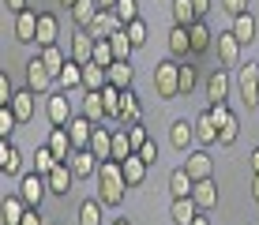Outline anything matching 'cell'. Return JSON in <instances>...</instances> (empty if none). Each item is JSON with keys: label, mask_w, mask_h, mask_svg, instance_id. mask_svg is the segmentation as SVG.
Returning a JSON list of instances; mask_svg holds the SVG:
<instances>
[{"label": "cell", "mask_w": 259, "mask_h": 225, "mask_svg": "<svg viewBox=\"0 0 259 225\" xmlns=\"http://www.w3.org/2000/svg\"><path fill=\"white\" fill-rule=\"evenodd\" d=\"M128 176H124V165L117 158H105L98 165V199L105 206H120L124 203V192H128Z\"/></svg>", "instance_id": "1"}, {"label": "cell", "mask_w": 259, "mask_h": 225, "mask_svg": "<svg viewBox=\"0 0 259 225\" xmlns=\"http://www.w3.org/2000/svg\"><path fill=\"white\" fill-rule=\"evenodd\" d=\"M154 90H158V98H165V102L181 98V64H177V60H158V68H154Z\"/></svg>", "instance_id": "2"}, {"label": "cell", "mask_w": 259, "mask_h": 225, "mask_svg": "<svg viewBox=\"0 0 259 225\" xmlns=\"http://www.w3.org/2000/svg\"><path fill=\"white\" fill-rule=\"evenodd\" d=\"M207 113L218 120V147H233L237 135H240V120L233 116V109L226 102H218V105H207Z\"/></svg>", "instance_id": "3"}, {"label": "cell", "mask_w": 259, "mask_h": 225, "mask_svg": "<svg viewBox=\"0 0 259 225\" xmlns=\"http://www.w3.org/2000/svg\"><path fill=\"white\" fill-rule=\"evenodd\" d=\"M237 86H240V102L248 105V109H255L259 105V64H240L237 68Z\"/></svg>", "instance_id": "4"}, {"label": "cell", "mask_w": 259, "mask_h": 225, "mask_svg": "<svg viewBox=\"0 0 259 225\" xmlns=\"http://www.w3.org/2000/svg\"><path fill=\"white\" fill-rule=\"evenodd\" d=\"M46 116H49L53 128H68V120L75 116V113H71V102H68V90H57V94H49Z\"/></svg>", "instance_id": "5"}, {"label": "cell", "mask_w": 259, "mask_h": 225, "mask_svg": "<svg viewBox=\"0 0 259 225\" xmlns=\"http://www.w3.org/2000/svg\"><path fill=\"white\" fill-rule=\"evenodd\" d=\"M19 195L26 199V206H41V199L49 195L46 176H41V173H26V176L19 180Z\"/></svg>", "instance_id": "6"}, {"label": "cell", "mask_w": 259, "mask_h": 225, "mask_svg": "<svg viewBox=\"0 0 259 225\" xmlns=\"http://www.w3.org/2000/svg\"><path fill=\"white\" fill-rule=\"evenodd\" d=\"M26 86H30L34 94H46V90L53 86V75H49V68L41 64V57L26 60Z\"/></svg>", "instance_id": "7"}, {"label": "cell", "mask_w": 259, "mask_h": 225, "mask_svg": "<svg viewBox=\"0 0 259 225\" xmlns=\"http://www.w3.org/2000/svg\"><path fill=\"white\" fill-rule=\"evenodd\" d=\"M38 15L41 12H30V8H23V12L15 15V41H23V45L38 41Z\"/></svg>", "instance_id": "8"}, {"label": "cell", "mask_w": 259, "mask_h": 225, "mask_svg": "<svg viewBox=\"0 0 259 225\" xmlns=\"http://www.w3.org/2000/svg\"><path fill=\"white\" fill-rule=\"evenodd\" d=\"M229 86H233V79H229V71H226V68L210 71V75H207V102H210V105L226 102V98H229Z\"/></svg>", "instance_id": "9"}, {"label": "cell", "mask_w": 259, "mask_h": 225, "mask_svg": "<svg viewBox=\"0 0 259 225\" xmlns=\"http://www.w3.org/2000/svg\"><path fill=\"white\" fill-rule=\"evenodd\" d=\"M26 199L23 195H4V203H0V225H23L26 218Z\"/></svg>", "instance_id": "10"}, {"label": "cell", "mask_w": 259, "mask_h": 225, "mask_svg": "<svg viewBox=\"0 0 259 225\" xmlns=\"http://www.w3.org/2000/svg\"><path fill=\"white\" fill-rule=\"evenodd\" d=\"M71 180H75L71 165H68V161H57V165H53V173L46 176V184H49V195H68V192H71Z\"/></svg>", "instance_id": "11"}, {"label": "cell", "mask_w": 259, "mask_h": 225, "mask_svg": "<svg viewBox=\"0 0 259 225\" xmlns=\"http://www.w3.org/2000/svg\"><path fill=\"white\" fill-rule=\"evenodd\" d=\"M68 135H71V143H75V150H83V147H91V135H94V120L91 116H83V113H75L68 120Z\"/></svg>", "instance_id": "12"}, {"label": "cell", "mask_w": 259, "mask_h": 225, "mask_svg": "<svg viewBox=\"0 0 259 225\" xmlns=\"http://www.w3.org/2000/svg\"><path fill=\"white\" fill-rule=\"evenodd\" d=\"M120 26H124V23L117 19V12H113V8H102V12L94 15V23L87 26V30H91L94 38H113V34H117Z\"/></svg>", "instance_id": "13"}, {"label": "cell", "mask_w": 259, "mask_h": 225, "mask_svg": "<svg viewBox=\"0 0 259 225\" xmlns=\"http://www.w3.org/2000/svg\"><path fill=\"white\" fill-rule=\"evenodd\" d=\"M46 147L57 154V161H71V154H75V143H71L68 128H53L49 139H46Z\"/></svg>", "instance_id": "14"}, {"label": "cell", "mask_w": 259, "mask_h": 225, "mask_svg": "<svg viewBox=\"0 0 259 225\" xmlns=\"http://www.w3.org/2000/svg\"><path fill=\"white\" fill-rule=\"evenodd\" d=\"M192 199H195V206H199V210H214V206H218V184H214V176L195 180Z\"/></svg>", "instance_id": "15"}, {"label": "cell", "mask_w": 259, "mask_h": 225, "mask_svg": "<svg viewBox=\"0 0 259 225\" xmlns=\"http://www.w3.org/2000/svg\"><path fill=\"white\" fill-rule=\"evenodd\" d=\"M68 165H71V173H75V180H87V176H98V165H102V161H98L91 150L83 147V150H75V154H71Z\"/></svg>", "instance_id": "16"}, {"label": "cell", "mask_w": 259, "mask_h": 225, "mask_svg": "<svg viewBox=\"0 0 259 225\" xmlns=\"http://www.w3.org/2000/svg\"><path fill=\"white\" fill-rule=\"evenodd\" d=\"M218 57H222V64H226V68H240V41H237L233 30L218 34Z\"/></svg>", "instance_id": "17"}, {"label": "cell", "mask_w": 259, "mask_h": 225, "mask_svg": "<svg viewBox=\"0 0 259 225\" xmlns=\"http://www.w3.org/2000/svg\"><path fill=\"white\" fill-rule=\"evenodd\" d=\"M192 124H195V143H199V147H214V143H218V120H214L210 113H199Z\"/></svg>", "instance_id": "18"}, {"label": "cell", "mask_w": 259, "mask_h": 225, "mask_svg": "<svg viewBox=\"0 0 259 225\" xmlns=\"http://www.w3.org/2000/svg\"><path fill=\"white\" fill-rule=\"evenodd\" d=\"M102 12V8H98V0H75V4L68 8V15H71V23L79 26V30H87V26L94 23V15Z\"/></svg>", "instance_id": "19"}, {"label": "cell", "mask_w": 259, "mask_h": 225, "mask_svg": "<svg viewBox=\"0 0 259 225\" xmlns=\"http://www.w3.org/2000/svg\"><path fill=\"white\" fill-rule=\"evenodd\" d=\"M199 214H203V210L195 206L192 195H188V199H173V206H169V218H173V225H192Z\"/></svg>", "instance_id": "20"}, {"label": "cell", "mask_w": 259, "mask_h": 225, "mask_svg": "<svg viewBox=\"0 0 259 225\" xmlns=\"http://www.w3.org/2000/svg\"><path fill=\"white\" fill-rule=\"evenodd\" d=\"M192 139H195V124L192 120H173L169 124V147L173 150H188Z\"/></svg>", "instance_id": "21"}, {"label": "cell", "mask_w": 259, "mask_h": 225, "mask_svg": "<svg viewBox=\"0 0 259 225\" xmlns=\"http://www.w3.org/2000/svg\"><path fill=\"white\" fill-rule=\"evenodd\" d=\"M19 165H23V154L15 150V143L12 139H0V173L15 176V173H19Z\"/></svg>", "instance_id": "22"}, {"label": "cell", "mask_w": 259, "mask_h": 225, "mask_svg": "<svg viewBox=\"0 0 259 225\" xmlns=\"http://www.w3.org/2000/svg\"><path fill=\"white\" fill-rule=\"evenodd\" d=\"M71 60H79V64H91L94 60V34L91 30H79L71 38Z\"/></svg>", "instance_id": "23"}, {"label": "cell", "mask_w": 259, "mask_h": 225, "mask_svg": "<svg viewBox=\"0 0 259 225\" xmlns=\"http://www.w3.org/2000/svg\"><path fill=\"white\" fill-rule=\"evenodd\" d=\"M38 57H41V64L49 68V75H53V79H60V71H64V64H68L64 49H60V45H41Z\"/></svg>", "instance_id": "24"}, {"label": "cell", "mask_w": 259, "mask_h": 225, "mask_svg": "<svg viewBox=\"0 0 259 225\" xmlns=\"http://www.w3.org/2000/svg\"><path fill=\"white\" fill-rule=\"evenodd\" d=\"M57 38H60L57 15H53V12H41V15H38V49H41V45H57Z\"/></svg>", "instance_id": "25"}, {"label": "cell", "mask_w": 259, "mask_h": 225, "mask_svg": "<svg viewBox=\"0 0 259 225\" xmlns=\"http://www.w3.org/2000/svg\"><path fill=\"white\" fill-rule=\"evenodd\" d=\"M229 30L237 34V41H240V45H252V41H255V15H252V12L233 15V26H229Z\"/></svg>", "instance_id": "26"}, {"label": "cell", "mask_w": 259, "mask_h": 225, "mask_svg": "<svg viewBox=\"0 0 259 225\" xmlns=\"http://www.w3.org/2000/svg\"><path fill=\"white\" fill-rule=\"evenodd\" d=\"M91 154L98 158V161H105V158H113V131L109 128H94V135H91Z\"/></svg>", "instance_id": "27"}, {"label": "cell", "mask_w": 259, "mask_h": 225, "mask_svg": "<svg viewBox=\"0 0 259 225\" xmlns=\"http://www.w3.org/2000/svg\"><path fill=\"white\" fill-rule=\"evenodd\" d=\"M192 188H195V180H192V173H188L184 165L169 173V192H173V199H188Z\"/></svg>", "instance_id": "28"}, {"label": "cell", "mask_w": 259, "mask_h": 225, "mask_svg": "<svg viewBox=\"0 0 259 225\" xmlns=\"http://www.w3.org/2000/svg\"><path fill=\"white\" fill-rule=\"evenodd\" d=\"M184 169L192 173V180H207V176H214V165H210L207 150H195V154H188V161H184Z\"/></svg>", "instance_id": "29"}, {"label": "cell", "mask_w": 259, "mask_h": 225, "mask_svg": "<svg viewBox=\"0 0 259 225\" xmlns=\"http://www.w3.org/2000/svg\"><path fill=\"white\" fill-rule=\"evenodd\" d=\"M120 165H124V176H128V184H132V188H139L143 180H147V169H150V165H147V161H143L139 154H128V158L120 161Z\"/></svg>", "instance_id": "30"}, {"label": "cell", "mask_w": 259, "mask_h": 225, "mask_svg": "<svg viewBox=\"0 0 259 225\" xmlns=\"http://www.w3.org/2000/svg\"><path fill=\"white\" fill-rule=\"evenodd\" d=\"M169 53H173V57H188V53H192V34H188V26H177V23H173V30H169Z\"/></svg>", "instance_id": "31"}, {"label": "cell", "mask_w": 259, "mask_h": 225, "mask_svg": "<svg viewBox=\"0 0 259 225\" xmlns=\"http://www.w3.org/2000/svg\"><path fill=\"white\" fill-rule=\"evenodd\" d=\"M143 116V105H139V98H136V90H124V98H120V124H136Z\"/></svg>", "instance_id": "32"}, {"label": "cell", "mask_w": 259, "mask_h": 225, "mask_svg": "<svg viewBox=\"0 0 259 225\" xmlns=\"http://www.w3.org/2000/svg\"><path fill=\"white\" fill-rule=\"evenodd\" d=\"M105 71H109V83H113V86H120V90H128V86H132V79H136V68H132L128 60H117V64H109Z\"/></svg>", "instance_id": "33"}, {"label": "cell", "mask_w": 259, "mask_h": 225, "mask_svg": "<svg viewBox=\"0 0 259 225\" xmlns=\"http://www.w3.org/2000/svg\"><path fill=\"white\" fill-rule=\"evenodd\" d=\"M105 83H109V71H105L102 64H83V90H102Z\"/></svg>", "instance_id": "34"}, {"label": "cell", "mask_w": 259, "mask_h": 225, "mask_svg": "<svg viewBox=\"0 0 259 225\" xmlns=\"http://www.w3.org/2000/svg\"><path fill=\"white\" fill-rule=\"evenodd\" d=\"M169 12H173V23H177V26H192L195 19H199L192 0H169Z\"/></svg>", "instance_id": "35"}, {"label": "cell", "mask_w": 259, "mask_h": 225, "mask_svg": "<svg viewBox=\"0 0 259 225\" xmlns=\"http://www.w3.org/2000/svg\"><path fill=\"white\" fill-rule=\"evenodd\" d=\"M12 109H15V116L26 124L34 116V90L26 86V90H15V98H12Z\"/></svg>", "instance_id": "36"}, {"label": "cell", "mask_w": 259, "mask_h": 225, "mask_svg": "<svg viewBox=\"0 0 259 225\" xmlns=\"http://www.w3.org/2000/svg\"><path fill=\"white\" fill-rule=\"evenodd\" d=\"M188 34H192V53H195V57L210 49V38H214V34L207 30V23H203V19H195V23L188 26Z\"/></svg>", "instance_id": "37"}, {"label": "cell", "mask_w": 259, "mask_h": 225, "mask_svg": "<svg viewBox=\"0 0 259 225\" xmlns=\"http://www.w3.org/2000/svg\"><path fill=\"white\" fill-rule=\"evenodd\" d=\"M83 116H91V120H105V102H102V90H87L83 94Z\"/></svg>", "instance_id": "38"}, {"label": "cell", "mask_w": 259, "mask_h": 225, "mask_svg": "<svg viewBox=\"0 0 259 225\" xmlns=\"http://www.w3.org/2000/svg\"><path fill=\"white\" fill-rule=\"evenodd\" d=\"M57 83L64 86V90H75V86H83V64L68 57V64H64V71H60V79H57Z\"/></svg>", "instance_id": "39"}, {"label": "cell", "mask_w": 259, "mask_h": 225, "mask_svg": "<svg viewBox=\"0 0 259 225\" xmlns=\"http://www.w3.org/2000/svg\"><path fill=\"white\" fill-rule=\"evenodd\" d=\"M102 199H87L79 206V225H102Z\"/></svg>", "instance_id": "40"}, {"label": "cell", "mask_w": 259, "mask_h": 225, "mask_svg": "<svg viewBox=\"0 0 259 225\" xmlns=\"http://www.w3.org/2000/svg\"><path fill=\"white\" fill-rule=\"evenodd\" d=\"M19 116H15V109L12 105H0V139H12V131L19 128Z\"/></svg>", "instance_id": "41"}, {"label": "cell", "mask_w": 259, "mask_h": 225, "mask_svg": "<svg viewBox=\"0 0 259 225\" xmlns=\"http://www.w3.org/2000/svg\"><path fill=\"white\" fill-rule=\"evenodd\" d=\"M128 154H136V147H132V139H128V128H124V131H113V158L124 161Z\"/></svg>", "instance_id": "42"}, {"label": "cell", "mask_w": 259, "mask_h": 225, "mask_svg": "<svg viewBox=\"0 0 259 225\" xmlns=\"http://www.w3.org/2000/svg\"><path fill=\"white\" fill-rule=\"evenodd\" d=\"M53 165H57V154H53L49 147H38V154H34V173L49 176V173H53Z\"/></svg>", "instance_id": "43"}, {"label": "cell", "mask_w": 259, "mask_h": 225, "mask_svg": "<svg viewBox=\"0 0 259 225\" xmlns=\"http://www.w3.org/2000/svg\"><path fill=\"white\" fill-rule=\"evenodd\" d=\"M109 41H113V53H117V60H128V53L136 49V45H132V38H128V26H120V30L113 34Z\"/></svg>", "instance_id": "44"}, {"label": "cell", "mask_w": 259, "mask_h": 225, "mask_svg": "<svg viewBox=\"0 0 259 225\" xmlns=\"http://www.w3.org/2000/svg\"><path fill=\"white\" fill-rule=\"evenodd\" d=\"M113 12H117V19L128 26V23L139 19V0H117V8H113Z\"/></svg>", "instance_id": "45"}, {"label": "cell", "mask_w": 259, "mask_h": 225, "mask_svg": "<svg viewBox=\"0 0 259 225\" xmlns=\"http://www.w3.org/2000/svg\"><path fill=\"white\" fill-rule=\"evenodd\" d=\"M195 83H199V71H195V64H181V98L192 94Z\"/></svg>", "instance_id": "46"}, {"label": "cell", "mask_w": 259, "mask_h": 225, "mask_svg": "<svg viewBox=\"0 0 259 225\" xmlns=\"http://www.w3.org/2000/svg\"><path fill=\"white\" fill-rule=\"evenodd\" d=\"M128 38H132V45H136V49H143V45H147V23H143V19L128 23Z\"/></svg>", "instance_id": "47"}, {"label": "cell", "mask_w": 259, "mask_h": 225, "mask_svg": "<svg viewBox=\"0 0 259 225\" xmlns=\"http://www.w3.org/2000/svg\"><path fill=\"white\" fill-rule=\"evenodd\" d=\"M136 154L147 161V165H154V161H158V143H154V139H147V143H143V147L136 150Z\"/></svg>", "instance_id": "48"}, {"label": "cell", "mask_w": 259, "mask_h": 225, "mask_svg": "<svg viewBox=\"0 0 259 225\" xmlns=\"http://www.w3.org/2000/svg\"><path fill=\"white\" fill-rule=\"evenodd\" d=\"M128 139H132V147H143V143H147V128H143V124L136 120V124H128Z\"/></svg>", "instance_id": "49"}, {"label": "cell", "mask_w": 259, "mask_h": 225, "mask_svg": "<svg viewBox=\"0 0 259 225\" xmlns=\"http://www.w3.org/2000/svg\"><path fill=\"white\" fill-rule=\"evenodd\" d=\"M15 90H12V79H8V71H0V105H12Z\"/></svg>", "instance_id": "50"}, {"label": "cell", "mask_w": 259, "mask_h": 225, "mask_svg": "<svg viewBox=\"0 0 259 225\" xmlns=\"http://www.w3.org/2000/svg\"><path fill=\"white\" fill-rule=\"evenodd\" d=\"M252 8V0H222V12L226 15H240V12H248Z\"/></svg>", "instance_id": "51"}, {"label": "cell", "mask_w": 259, "mask_h": 225, "mask_svg": "<svg viewBox=\"0 0 259 225\" xmlns=\"http://www.w3.org/2000/svg\"><path fill=\"white\" fill-rule=\"evenodd\" d=\"M23 225H46V221H41V214H38V206H30V210H26Z\"/></svg>", "instance_id": "52"}, {"label": "cell", "mask_w": 259, "mask_h": 225, "mask_svg": "<svg viewBox=\"0 0 259 225\" xmlns=\"http://www.w3.org/2000/svg\"><path fill=\"white\" fill-rule=\"evenodd\" d=\"M4 8H8V12H12V15H19L23 8H26V0H4Z\"/></svg>", "instance_id": "53"}, {"label": "cell", "mask_w": 259, "mask_h": 225, "mask_svg": "<svg viewBox=\"0 0 259 225\" xmlns=\"http://www.w3.org/2000/svg\"><path fill=\"white\" fill-rule=\"evenodd\" d=\"M192 4H195V15H199V19L210 12V0H192Z\"/></svg>", "instance_id": "54"}, {"label": "cell", "mask_w": 259, "mask_h": 225, "mask_svg": "<svg viewBox=\"0 0 259 225\" xmlns=\"http://www.w3.org/2000/svg\"><path fill=\"white\" fill-rule=\"evenodd\" d=\"M248 165H252V173H259V147L252 150V154H248Z\"/></svg>", "instance_id": "55"}, {"label": "cell", "mask_w": 259, "mask_h": 225, "mask_svg": "<svg viewBox=\"0 0 259 225\" xmlns=\"http://www.w3.org/2000/svg\"><path fill=\"white\" fill-rule=\"evenodd\" d=\"M252 199L259 203V173H252Z\"/></svg>", "instance_id": "56"}, {"label": "cell", "mask_w": 259, "mask_h": 225, "mask_svg": "<svg viewBox=\"0 0 259 225\" xmlns=\"http://www.w3.org/2000/svg\"><path fill=\"white\" fill-rule=\"evenodd\" d=\"M98 8H117V0H98Z\"/></svg>", "instance_id": "57"}, {"label": "cell", "mask_w": 259, "mask_h": 225, "mask_svg": "<svg viewBox=\"0 0 259 225\" xmlns=\"http://www.w3.org/2000/svg\"><path fill=\"white\" fill-rule=\"evenodd\" d=\"M192 225H207V218H203V214H199V218H195V221H192Z\"/></svg>", "instance_id": "58"}, {"label": "cell", "mask_w": 259, "mask_h": 225, "mask_svg": "<svg viewBox=\"0 0 259 225\" xmlns=\"http://www.w3.org/2000/svg\"><path fill=\"white\" fill-rule=\"evenodd\" d=\"M71 4H75V0H60V8H71Z\"/></svg>", "instance_id": "59"}, {"label": "cell", "mask_w": 259, "mask_h": 225, "mask_svg": "<svg viewBox=\"0 0 259 225\" xmlns=\"http://www.w3.org/2000/svg\"><path fill=\"white\" fill-rule=\"evenodd\" d=\"M113 225H128V218H117V221H113Z\"/></svg>", "instance_id": "60"}]
</instances>
